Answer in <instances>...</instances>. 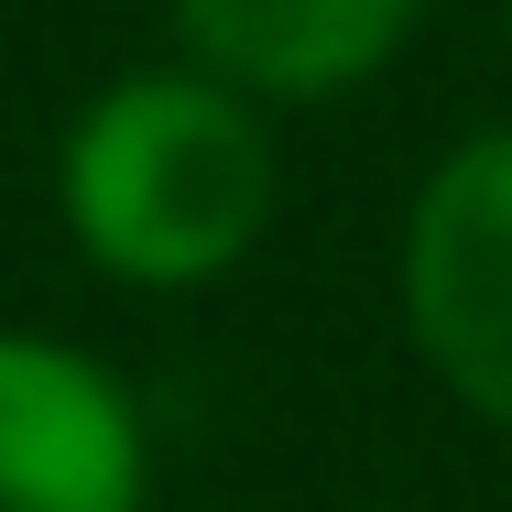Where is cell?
<instances>
[{"mask_svg":"<svg viewBox=\"0 0 512 512\" xmlns=\"http://www.w3.org/2000/svg\"><path fill=\"white\" fill-rule=\"evenodd\" d=\"M273 120L207 66H131L66 120L55 142V207L66 240L109 284L197 295L240 273L273 229Z\"/></svg>","mask_w":512,"mask_h":512,"instance_id":"6da1fadb","label":"cell"},{"mask_svg":"<svg viewBox=\"0 0 512 512\" xmlns=\"http://www.w3.org/2000/svg\"><path fill=\"white\" fill-rule=\"evenodd\" d=\"M393 295H404L414 360L512 436V120L469 131L404 207V251H393Z\"/></svg>","mask_w":512,"mask_h":512,"instance_id":"7a4b0ae2","label":"cell"},{"mask_svg":"<svg viewBox=\"0 0 512 512\" xmlns=\"http://www.w3.org/2000/svg\"><path fill=\"white\" fill-rule=\"evenodd\" d=\"M0 512H153V436L99 349L0 327Z\"/></svg>","mask_w":512,"mask_h":512,"instance_id":"3957f363","label":"cell"},{"mask_svg":"<svg viewBox=\"0 0 512 512\" xmlns=\"http://www.w3.org/2000/svg\"><path fill=\"white\" fill-rule=\"evenodd\" d=\"M164 11H175L186 66L229 77L262 109L338 99V88L382 77L425 22V0H164Z\"/></svg>","mask_w":512,"mask_h":512,"instance_id":"277c9868","label":"cell"},{"mask_svg":"<svg viewBox=\"0 0 512 512\" xmlns=\"http://www.w3.org/2000/svg\"><path fill=\"white\" fill-rule=\"evenodd\" d=\"M502 44H512V0H502Z\"/></svg>","mask_w":512,"mask_h":512,"instance_id":"5b68a950","label":"cell"}]
</instances>
